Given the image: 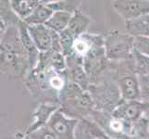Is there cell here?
<instances>
[{"instance_id": "6da1fadb", "label": "cell", "mask_w": 149, "mask_h": 139, "mask_svg": "<svg viewBox=\"0 0 149 139\" xmlns=\"http://www.w3.org/2000/svg\"><path fill=\"white\" fill-rule=\"evenodd\" d=\"M1 71L9 76H19L29 68L28 57L19 37L18 26H9L1 36Z\"/></svg>"}, {"instance_id": "7a4b0ae2", "label": "cell", "mask_w": 149, "mask_h": 139, "mask_svg": "<svg viewBox=\"0 0 149 139\" xmlns=\"http://www.w3.org/2000/svg\"><path fill=\"white\" fill-rule=\"evenodd\" d=\"M60 110L77 120L87 119L95 110L94 101L90 93L68 81L64 88L58 93Z\"/></svg>"}, {"instance_id": "3957f363", "label": "cell", "mask_w": 149, "mask_h": 139, "mask_svg": "<svg viewBox=\"0 0 149 139\" xmlns=\"http://www.w3.org/2000/svg\"><path fill=\"white\" fill-rule=\"evenodd\" d=\"M88 92L93 98L95 110L98 111L112 113L123 101L119 85L110 82L92 84Z\"/></svg>"}, {"instance_id": "277c9868", "label": "cell", "mask_w": 149, "mask_h": 139, "mask_svg": "<svg viewBox=\"0 0 149 139\" xmlns=\"http://www.w3.org/2000/svg\"><path fill=\"white\" fill-rule=\"evenodd\" d=\"M134 39L132 34L113 31L105 37L106 56L109 60H127L132 59Z\"/></svg>"}, {"instance_id": "5b68a950", "label": "cell", "mask_w": 149, "mask_h": 139, "mask_svg": "<svg viewBox=\"0 0 149 139\" xmlns=\"http://www.w3.org/2000/svg\"><path fill=\"white\" fill-rule=\"evenodd\" d=\"M79 120L68 117L64 112L58 110L51 116L47 125L58 139H75V129Z\"/></svg>"}, {"instance_id": "8992f818", "label": "cell", "mask_w": 149, "mask_h": 139, "mask_svg": "<svg viewBox=\"0 0 149 139\" xmlns=\"http://www.w3.org/2000/svg\"><path fill=\"white\" fill-rule=\"evenodd\" d=\"M112 7L125 22L149 14V0H116Z\"/></svg>"}, {"instance_id": "52a82bcc", "label": "cell", "mask_w": 149, "mask_h": 139, "mask_svg": "<svg viewBox=\"0 0 149 139\" xmlns=\"http://www.w3.org/2000/svg\"><path fill=\"white\" fill-rule=\"evenodd\" d=\"M29 34L41 53L49 52L52 49L56 32L47 25H27Z\"/></svg>"}, {"instance_id": "ba28073f", "label": "cell", "mask_w": 149, "mask_h": 139, "mask_svg": "<svg viewBox=\"0 0 149 139\" xmlns=\"http://www.w3.org/2000/svg\"><path fill=\"white\" fill-rule=\"evenodd\" d=\"M107 56L105 45H96L83 59V66L91 78L101 73L107 66Z\"/></svg>"}, {"instance_id": "9c48e42d", "label": "cell", "mask_w": 149, "mask_h": 139, "mask_svg": "<svg viewBox=\"0 0 149 139\" xmlns=\"http://www.w3.org/2000/svg\"><path fill=\"white\" fill-rule=\"evenodd\" d=\"M67 59V71L69 81L80 86L84 91H88L92 85L90 83V77L85 71L83 66V60L77 59L76 57H70ZM67 73V71H66Z\"/></svg>"}, {"instance_id": "30bf717a", "label": "cell", "mask_w": 149, "mask_h": 139, "mask_svg": "<svg viewBox=\"0 0 149 139\" xmlns=\"http://www.w3.org/2000/svg\"><path fill=\"white\" fill-rule=\"evenodd\" d=\"M118 85L123 101H141L139 76L136 73H129L120 77Z\"/></svg>"}, {"instance_id": "8fae6325", "label": "cell", "mask_w": 149, "mask_h": 139, "mask_svg": "<svg viewBox=\"0 0 149 139\" xmlns=\"http://www.w3.org/2000/svg\"><path fill=\"white\" fill-rule=\"evenodd\" d=\"M17 26L19 29L20 41H22L23 48L28 57L29 69H30V71H32L33 69H34L35 67L37 66V64L39 62L41 52L38 50L36 45H35V44L33 43L32 37H31L29 31H28L27 24L24 22H22V20H19Z\"/></svg>"}, {"instance_id": "7c38bea8", "label": "cell", "mask_w": 149, "mask_h": 139, "mask_svg": "<svg viewBox=\"0 0 149 139\" xmlns=\"http://www.w3.org/2000/svg\"><path fill=\"white\" fill-rule=\"evenodd\" d=\"M60 109V105L56 103H51V102H45L40 104L36 110L33 113V121L31 123L30 126L27 128L25 133H29L34 132L35 130L39 129L40 127L44 125H47L48 121L50 120L51 116L54 113Z\"/></svg>"}, {"instance_id": "4fadbf2b", "label": "cell", "mask_w": 149, "mask_h": 139, "mask_svg": "<svg viewBox=\"0 0 149 139\" xmlns=\"http://www.w3.org/2000/svg\"><path fill=\"white\" fill-rule=\"evenodd\" d=\"M98 137H107L100 126L90 119L80 120L75 129V139H95Z\"/></svg>"}, {"instance_id": "5bb4252c", "label": "cell", "mask_w": 149, "mask_h": 139, "mask_svg": "<svg viewBox=\"0 0 149 139\" xmlns=\"http://www.w3.org/2000/svg\"><path fill=\"white\" fill-rule=\"evenodd\" d=\"M91 23V20L87 17L80 9H77L72 14L70 23L68 25L67 30L73 35L74 37L78 38L81 35L86 34V31L88 29Z\"/></svg>"}, {"instance_id": "9a60e30c", "label": "cell", "mask_w": 149, "mask_h": 139, "mask_svg": "<svg viewBox=\"0 0 149 139\" xmlns=\"http://www.w3.org/2000/svg\"><path fill=\"white\" fill-rule=\"evenodd\" d=\"M126 31L134 37H149V14L126 22Z\"/></svg>"}, {"instance_id": "2e32d148", "label": "cell", "mask_w": 149, "mask_h": 139, "mask_svg": "<svg viewBox=\"0 0 149 139\" xmlns=\"http://www.w3.org/2000/svg\"><path fill=\"white\" fill-rule=\"evenodd\" d=\"M9 3L14 14L20 20H24L33 12V10L39 6L41 1H38V0H11Z\"/></svg>"}, {"instance_id": "e0dca14e", "label": "cell", "mask_w": 149, "mask_h": 139, "mask_svg": "<svg viewBox=\"0 0 149 139\" xmlns=\"http://www.w3.org/2000/svg\"><path fill=\"white\" fill-rule=\"evenodd\" d=\"M53 13L54 11L47 7L45 1H41L39 6L33 10V12L22 22L27 25H43L48 22Z\"/></svg>"}, {"instance_id": "ac0fdd59", "label": "cell", "mask_w": 149, "mask_h": 139, "mask_svg": "<svg viewBox=\"0 0 149 139\" xmlns=\"http://www.w3.org/2000/svg\"><path fill=\"white\" fill-rule=\"evenodd\" d=\"M72 14L73 13L67 11H56L45 25H47L49 29L54 31V32L60 34L68 28Z\"/></svg>"}, {"instance_id": "d6986e66", "label": "cell", "mask_w": 149, "mask_h": 139, "mask_svg": "<svg viewBox=\"0 0 149 139\" xmlns=\"http://www.w3.org/2000/svg\"><path fill=\"white\" fill-rule=\"evenodd\" d=\"M133 65H134V71L138 76L149 74V58L143 55L136 50H133L132 53Z\"/></svg>"}, {"instance_id": "ffe728a7", "label": "cell", "mask_w": 149, "mask_h": 139, "mask_svg": "<svg viewBox=\"0 0 149 139\" xmlns=\"http://www.w3.org/2000/svg\"><path fill=\"white\" fill-rule=\"evenodd\" d=\"M47 7L56 11H67L74 13L80 6L79 1H45Z\"/></svg>"}, {"instance_id": "44dd1931", "label": "cell", "mask_w": 149, "mask_h": 139, "mask_svg": "<svg viewBox=\"0 0 149 139\" xmlns=\"http://www.w3.org/2000/svg\"><path fill=\"white\" fill-rule=\"evenodd\" d=\"M31 139H58L51 128L47 124L28 135Z\"/></svg>"}, {"instance_id": "7402d4cb", "label": "cell", "mask_w": 149, "mask_h": 139, "mask_svg": "<svg viewBox=\"0 0 149 139\" xmlns=\"http://www.w3.org/2000/svg\"><path fill=\"white\" fill-rule=\"evenodd\" d=\"M134 50L149 58V37H135Z\"/></svg>"}, {"instance_id": "603a6c76", "label": "cell", "mask_w": 149, "mask_h": 139, "mask_svg": "<svg viewBox=\"0 0 149 139\" xmlns=\"http://www.w3.org/2000/svg\"><path fill=\"white\" fill-rule=\"evenodd\" d=\"M141 101L149 102V74L139 76Z\"/></svg>"}, {"instance_id": "cb8c5ba5", "label": "cell", "mask_w": 149, "mask_h": 139, "mask_svg": "<svg viewBox=\"0 0 149 139\" xmlns=\"http://www.w3.org/2000/svg\"><path fill=\"white\" fill-rule=\"evenodd\" d=\"M14 139H31L30 136L28 135H26V133H17L16 136H15Z\"/></svg>"}, {"instance_id": "d4e9b609", "label": "cell", "mask_w": 149, "mask_h": 139, "mask_svg": "<svg viewBox=\"0 0 149 139\" xmlns=\"http://www.w3.org/2000/svg\"><path fill=\"white\" fill-rule=\"evenodd\" d=\"M114 139H135L134 137H132L131 136H127V135H121L120 136H118Z\"/></svg>"}, {"instance_id": "484cf974", "label": "cell", "mask_w": 149, "mask_h": 139, "mask_svg": "<svg viewBox=\"0 0 149 139\" xmlns=\"http://www.w3.org/2000/svg\"><path fill=\"white\" fill-rule=\"evenodd\" d=\"M95 139H109V137H98V138H95Z\"/></svg>"}, {"instance_id": "4316f807", "label": "cell", "mask_w": 149, "mask_h": 139, "mask_svg": "<svg viewBox=\"0 0 149 139\" xmlns=\"http://www.w3.org/2000/svg\"><path fill=\"white\" fill-rule=\"evenodd\" d=\"M148 130H149V118H148Z\"/></svg>"}]
</instances>
